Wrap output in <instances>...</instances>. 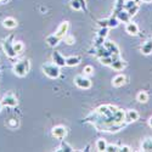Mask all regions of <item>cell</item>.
Here are the masks:
<instances>
[{
	"instance_id": "obj_1",
	"label": "cell",
	"mask_w": 152,
	"mask_h": 152,
	"mask_svg": "<svg viewBox=\"0 0 152 152\" xmlns=\"http://www.w3.org/2000/svg\"><path fill=\"white\" fill-rule=\"evenodd\" d=\"M31 69V62L28 58H24V60H21V61H17L15 65H14V68H12V71H14V73L17 75V77H26V75L28 74Z\"/></svg>"
},
{
	"instance_id": "obj_2",
	"label": "cell",
	"mask_w": 152,
	"mask_h": 152,
	"mask_svg": "<svg viewBox=\"0 0 152 152\" xmlns=\"http://www.w3.org/2000/svg\"><path fill=\"white\" fill-rule=\"evenodd\" d=\"M61 67H58L57 65H55V63H45V65L42 66V69L44 72V74L46 75V77L51 78V79H56L60 77L61 74V71H60Z\"/></svg>"
},
{
	"instance_id": "obj_3",
	"label": "cell",
	"mask_w": 152,
	"mask_h": 152,
	"mask_svg": "<svg viewBox=\"0 0 152 152\" xmlns=\"http://www.w3.org/2000/svg\"><path fill=\"white\" fill-rule=\"evenodd\" d=\"M12 38H14V35H9L5 40H3V50L10 58H15L17 54L14 50V42H11Z\"/></svg>"
},
{
	"instance_id": "obj_4",
	"label": "cell",
	"mask_w": 152,
	"mask_h": 152,
	"mask_svg": "<svg viewBox=\"0 0 152 152\" xmlns=\"http://www.w3.org/2000/svg\"><path fill=\"white\" fill-rule=\"evenodd\" d=\"M74 84L77 85L79 89H90L91 88V80L86 77L84 74H80V75H77L74 78Z\"/></svg>"
},
{
	"instance_id": "obj_5",
	"label": "cell",
	"mask_w": 152,
	"mask_h": 152,
	"mask_svg": "<svg viewBox=\"0 0 152 152\" xmlns=\"http://www.w3.org/2000/svg\"><path fill=\"white\" fill-rule=\"evenodd\" d=\"M104 46L108 50V53L111 54V56H112V57H118V56H121V50H119V48L117 46V44H116L115 42L105 40Z\"/></svg>"
},
{
	"instance_id": "obj_6",
	"label": "cell",
	"mask_w": 152,
	"mask_h": 152,
	"mask_svg": "<svg viewBox=\"0 0 152 152\" xmlns=\"http://www.w3.org/2000/svg\"><path fill=\"white\" fill-rule=\"evenodd\" d=\"M1 104L5 107H16L18 105V101H17V97L14 94L10 93V94L4 95L3 100H1Z\"/></svg>"
},
{
	"instance_id": "obj_7",
	"label": "cell",
	"mask_w": 152,
	"mask_h": 152,
	"mask_svg": "<svg viewBox=\"0 0 152 152\" xmlns=\"http://www.w3.org/2000/svg\"><path fill=\"white\" fill-rule=\"evenodd\" d=\"M51 134L55 139H65L66 135H67V129H66V126H63V125H56L51 130Z\"/></svg>"
},
{
	"instance_id": "obj_8",
	"label": "cell",
	"mask_w": 152,
	"mask_h": 152,
	"mask_svg": "<svg viewBox=\"0 0 152 152\" xmlns=\"http://www.w3.org/2000/svg\"><path fill=\"white\" fill-rule=\"evenodd\" d=\"M68 29H69V22L68 21H63L62 23H60V26L57 27L55 34L58 38H61V39H63V37L68 33Z\"/></svg>"
},
{
	"instance_id": "obj_9",
	"label": "cell",
	"mask_w": 152,
	"mask_h": 152,
	"mask_svg": "<svg viewBox=\"0 0 152 152\" xmlns=\"http://www.w3.org/2000/svg\"><path fill=\"white\" fill-rule=\"evenodd\" d=\"M112 58H113V61H112V63H111L110 67H111L113 71H117V72L123 71L124 67H125V62L121 58V56H118V57H112Z\"/></svg>"
},
{
	"instance_id": "obj_10",
	"label": "cell",
	"mask_w": 152,
	"mask_h": 152,
	"mask_svg": "<svg viewBox=\"0 0 152 152\" xmlns=\"http://www.w3.org/2000/svg\"><path fill=\"white\" fill-rule=\"evenodd\" d=\"M140 117L139 112L135 110H128L125 112V122L126 123H132V122H136Z\"/></svg>"
},
{
	"instance_id": "obj_11",
	"label": "cell",
	"mask_w": 152,
	"mask_h": 152,
	"mask_svg": "<svg viewBox=\"0 0 152 152\" xmlns=\"http://www.w3.org/2000/svg\"><path fill=\"white\" fill-rule=\"evenodd\" d=\"M53 62L58 67H65L66 66V58L63 57L58 51L53 53Z\"/></svg>"
},
{
	"instance_id": "obj_12",
	"label": "cell",
	"mask_w": 152,
	"mask_h": 152,
	"mask_svg": "<svg viewBox=\"0 0 152 152\" xmlns=\"http://www.w3.org/2000/svg\"><path fill=\"white\" fill-rule=\"evenodd\" d=\"M125 32L128 33L129 35H137L139 34V27L137 24L129 21L128 23H125Z\"/></svg>"
},
{
	"instance_id": "obj_13",
	"label": "cell",
	"mask_w": 152,
	"mask_h": 152,
	"mask_svg": "<svg viewBox=\"0 0 152 152\" xmlns=\"http://www.w3.org/2000/svg\"><path fill=\"white\" fill-rule=\"evenodd\" d=\"M125 82H126V77L124 74H117L116 77L112 79V85L115 88H121L125 84Z\"/></svg>"
},
{
	"instance_id": "obj_14",
	"label": "cell",
	"mask_w": 152,
	"mask_h": 152,
	"mask_svg": "<svg viewBox=\"0 0 152 152\" xmlns=\"http://www.w3.org/2000/svg\"><path fill=\"white\" fill-rule=\"evenodd\" d=\"M45 42L48 43V45H49V46L55 48V46H57V45H58V43L61 42V38H58V37H57V35L54 33V34H51V35L46 37Z\"/></svg>"
},
{
	"instance_id": "obj_15",
	"label": "cell",
	"mask_w": 152,
	"mask_h": 152,
	"mask_svg": "<svg viewBox=\"0 0 152 152\" xmlns=\"http://www.w3.org/2000/svg\"><path fill=\"white\" fill-rule=\"evenodd\" d=\"M3 26L7 29H14L17 27V21L14 18V17H6L4 21H3Z\"/></svg>"
},
{
	"instance_id": "obj_16",
	"label": "cell",
	"mask_w": 152,
	"mask_h": 152,
	"mask_svg": "<svg viewBox=\"0 0 152 152\" xmlns=\"http://www.w3.org/2000/svg\"><path fill=\"white\" fill-rule=\"evenodd\" d=\"M116 16H117V18L119 20V22H123V23H128L129 21H130V15L126 12V10H122V11H119V12H117L116 14Z\"/></svg>"
},
{
	"instance_id": "obj_17",
	"label": "cell",
	"mask_w": 152,
	"mask_h": 152,
	"mask_svg": "<svg viewBox=\"0 0 152 152\" xmlns=\"http://www.w3.org/2000/svg\"><path fill=\"white\" fill-rule=\"evenodd\" d=\"M80 63V57L79 56H68L66 58V66L68 67H75Z\"/></svg>"
},
{
	"instance_id": "obj_18",
	"label": "cell",
	"mask_w": 152,
	"mask_h": 152,
	"mask_svg": "<svg viewBox=\"0 0 152 152\" xmlns=\"http://www.w3.org/2000/svg\"><path fill=\"white\" fill-rule=\"evenodd\" d=\"M141 53L144 55H150L152 54V39L146 40L142 45H141Z\"/></svg>"
},
{
	"instance_id": "obj_19",
	"label": "cell",
	"mask_w": 152,
	"mask_h": 152,
	"mask_svg": "<svg viewBox=\"0 0 152 152\" xmlns=\"http://www.w3.org/2000/svg\"><path fill=\"white\" fill-rule=\"evenodd\" d=\"M136 101L140 104H146L148 101V94L146 91H139L136 95Z\"/></svg>"
},
{
	"instance_id": "obj_20",
	"label": "cell",
	"mask_w": 152,
	"mask_h": 152,
	"mask_svg": "<svg viewBox=\"0 0 152 152\" xmlns=\"http://www.w3.org/2000/svg\"><path fill=\"white\" fill-rule=\"evenodd\" d=\"M107 141L105 140V139H99V140L96 141V150L100 151V152H102V151H106L107 148Z\"/></svg>"
},
{
	"instance_id": "obj_21",
	"label": "cell",
	"mask_w": 152,
	"mask_h": 152,
	"mask_svg": "<svg viewBox=\"0 0 152 152\" xmlns=\"http://www.w3.org/2000/svg\"><path fill=\"white\" fill-rule=\"evenodd\" d=\"M141 148L144 151H152V139H145L141 142Z\"/></svg>"
},
{
	"instance_id": "obj_22",
	"label": "cell",
	"mask_w": 152,
	"mask_h": 152,
	"mask_svg": "<svg viewBox=\"0 0 152 152\" xmlns=\"http://www.w3.org/2000/svg\"><path fill=\"white\" fill-rule=\"evenodd\" d=\"M14 50L16 51L17 55L22 54L23 53V50H24V45L22 42H14Z\"/></svg>"
},
{
	"instance_id": "obj_23",
	"label": "cell",
	"mask_w": 152,
	"mask_h": 152,
	"mask_svg": "<svg viewBox=\"0 0 152 152\" xmlns=\"http://www.w3.org/2000/svg\"><path fill=\"white\" fill-rule=\"evenodd\" d=\"M99 60H100V62H101V65H104V66H111V63H112V61H113V58H112L111 55H110V56L100 57Z\"/></svg>"
},
{
	"instance_id": "obj_24",
	"label": "cell",
	"mask_w": 152,
	"mask_h": 152,
	"mask_svg": "<svg viewBox=\"0 0 152 152\" xmlns=\"http://www.w3.org/2000/svg\"><path fill=\"white\" fill-rule=\"evenodd\" d=\"M119 24V20L117 18V16L108 18V28H116Z\"/></svg>"
},
{
	"instance_id": "obj_25",
	"label": "cell",
	"mask_w": 152,
	"mask_h": 152,
	"mask_svg": "<svg viewBox=\"0 0 152 152\" xmlns=\"http://www.w3.org/2000/svg\"><path fill=\"white\" fill-rule=\"evenodd\" d=\"M57 151H67V152H72V151H74V150H73V147H72L69 144H67L66 141H62V144H61V146L58 147Z\"/></svg>"
},
{
	"instance_id": "obj_26",
	"label": "cell",
	"mask_w": 152,
	"mask_h": 152,
	"mask_svg": "<svg viewBox=\"0 0 152 152\" xmlns=\"http://www.w3.org/2000/svg\"><path fill=\"white\" fill-rule=\"evenodd\" d=\"M139 11V4H134L133 6H130L129 9H126V12L130 15V17L135 16L136 15V12Z\"/></svg>"
},
{
	"instance_id": "obj_27",
	"label": "cell",
	"mask_w": 152,
	"mask_h": 152,
	"mask_svg": "<svg viewBox=\"0 0 152 152\" xmlns=\"http://www.w3.org/2000/svg\"><path fill=\"white\" fill-rule=\"evenodd\" d=\"M63 40H65V43L67 44V45H73L74 43H75V38L73 37V35H71V34H66L65 37H63Z\"/></svg>"
},
{
	"instance_id": "obj_28",
	"label": "cell",
	"mask_w": 152,
	"mask_h": 152,
	"mask_svg": "<svg viewBox=\"0 0 152 152\" xmlns=\"http://www.w3.org/2000/svg\"><path fill=\"white\" fill-rule=\"evenodd\" d=\"M108 27H100V31L97 33V37H101V38H104V39H106L107 35H108Z\"/></svg>"
},
{
	"instance_id": "obj_29",
	"label": "cell",
	"mask_w": 152,
	"mask_h": 152,
	"mask_svg": "<svg viewBox=\"0 0 152 152\" xmlns=\"http://www.w3.org/2000/svg\"><path fill=\"white\" fill-rule=\"evenodd\" d=\"M18 125H20V123H18V121L15 119V118H11V119L7 121V126H9V128H11V129L18 128Z\"/></svg>"
},
{
	"instance_id": "obj_30",
	"label": "cell",
	"mask_w": 152,
	"mask_h": 152,
	"mask_svg": "<svg viewBox=\"0 0 152 152\" xmlns=\"http://www.w3.org/2000/svg\"><path fill=\"white\" fill-rule=\"evenodd\" d=\"M83 74L86 75V77H89V75H93L94 74V67L90 66V65H88L83 68Z\"/></svg>"
},
{
	"instance_id": "obj_31",
	"label": "cell",
	"mask_w": 152,
	"mask_h": 152,
	"mask_svg": "<svg viewBox=\"0 0 152 152\" xmlns=\"http://www.w3.org/2000/svg\"><path fill=\"white\" fill-rule=\"evenodd\" d=\"M71 7L75 11H79V10H83L82 9V5L79 3V0H71Z\"/></svg>"
},
{
	"instance_id": "obj_32",
	"label": "cell",
	"mask_w": 152,
	"mask_h": 152,
	"mask_svg": "<svg viewBox=\"0 0 152 152\" xmlns=\"http://www.w3.org/2000/svg\"><path fill=\"white\" fill-rule=\"evenodd\" d=\"M116 151H119V147L117 145H107V148H106V152H116Z\"/></svg>"
},
{
	"instance_id": "obj_33",
	"label": "cell",
	"mask_w": 152,
	"mask_h": 152,
	"mask_svg": "<svg viewBox=\"0 0 152 152\" xmlns=\"http://www.w3.org/2000/svg\"><path fill=\"white\" fill-rule=\"evenodd\" d=\"M99 26L100 27H108V18L107 20H99Z\"/></svg>"
},
{
	"instance_id": "obj_34",
	"label": "cell",
	"mask_w": 152,
	"mask_h": 152,
	"mask_svg": "<svg viewBox=\"0 0 152 152\" xmlns=\"http://www.w3.org/2000/svg\"><path fill=\"white\" fill-rule=\"evenodd\" d=\"M119 151H124V152H129V151H132V150H130V147H129V146H122V147H119Z\"/></svg>"
},
{
	"instance_id": "obj_35",
	"label": "cell",
	"mask_w": 152,
	"mask_h": 152,
	"mask_svg": "<svg viewBox=\"0 0 152 152\" xmlns=\"http://www.w3.org/2000/svg\"><path fill=\"white\" fill-rule=\"evenodd\" d=\"M79 3L82 5V9L83 10H86V4H85V0H79Z\"/></svg>"
},
{
	"instance_id": "obj_36",
	"label": "cell",
	"mask_w": 152,
	"mask_h": 152,
	"mask_svg": "<svg viewBox=\"0 0 152 152\" xmlns=\"http://www.w3.org/2000/svg\"><path fill=\"white\" fill-rule=\"evenodd\" d=\"M148 125L152 128V117H150V118H148Z\"/></svg>"
},
{
	"instance_id": "obj_37",
	"label": "cell",
	"mask_w": 152,
	"mask_h": 152,
	"mask_svg": "<svg viewBox=\"0 0 152 152\" xmlns=\"http://www.w3.org/2000/svg\"><path fill=\"white\" fill-rule=\"evenodd\" d=\"M142 1H144V3H151L152 0H142Z\"/></svg>"
},
{
	"instance_id": "obj_38",
	"label": "cell",
	"mask_w": 152,
	"mask_h": 152,
	"mask_svg": "<svg viewBox=\"0 0 152 152\" xmlns=\"http://www.w3.org/2000/svg\"><path fill=\"white\" fill-rule=\"evenodd\" d=\"M1 108H3V104H1V101H0V112H1Z\"/></svg>"
},
{
	"instance_id": "obj_39",
	"label": "cell",
	"mask_w": 152,
	"mask_h": 152,
	"mask_svg": "<svg viewBox=\"0 0 152 152\" xmlns=\"http://www.w3.org/2000/svg\"><path fill=\"white\" fill-rule=\"evenodd\" d=\"M3 1H4V0H0V4H1V3H3Z\"/></svg>"
}]
</instances>
